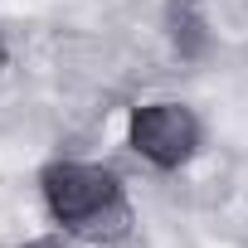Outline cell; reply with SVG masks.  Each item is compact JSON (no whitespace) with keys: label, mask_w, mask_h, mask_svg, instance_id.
<instances>
[{"label":"cell","mask_w":248,"mask_h":248,"mask_svg":"<svg viewBox=\"0 0 248 248\" xmlns=\"http://www.w3.org/2000/svg\"><path fill=\"white\" fill-rule=\"evenodd\" d=\"M44 200H49L54 219H63L73 229H93V219H102V209L117 204V180L97 166L59 161L44 170Z\"/></svg>","instance_id":"1"},{"label":"cell","mask_w":248,"mask_h":248,"mask_svg":"<svg viewBox=\"0 0 248 248\" xmlns=\"http://www.w3.org/2000/svg\"><path fill=\"white\" fill-rule=\"evenodd\" d=\"M0 59H5V54H0Z\"/></svg>","instance_id":"4"},{"label":"cell","mask_w":248,"mask_h":248,"mask_svg":"<svg viewBox=\"0 0 248 248\" xmlns=\"http://www.w3.org/2000/svg\"><path fill=\"white\" fill-rule=\"evenodd\" d=\"M30 248H63V243H54V238H39V243H30Z\"/></svg>","instance_id":"3"},{"label":"cell","mask_w":248,"mask_h":248,"mask_svg":"<svg viewBox=\"0 0 248 248\" xmlns=\"http://www.w3.org/2000/svg\"><path fill=\"white\" fill-rule=\"evenodd\" d=\"M132 146L151 161V166H180L190 161V151L200 146V122L190 117V107L180 102H151L132 117Z\"/></svg>","instance_id":"2"}]
</instances>
